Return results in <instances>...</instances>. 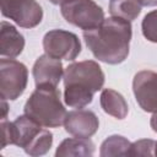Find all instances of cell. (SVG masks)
Wrapping results in <instances>:
<instances>
[{"instance_id":"obj_19","label":"cell","mask_w":157,"mask_h":157,"mask_svg":"<svg viewBox=\"0 0 157 157\" xmlns=\"http://www.w3.org/2000/svg\"><path fill=\"white\" fill-rule=\"evenodd\" d=\"M1 134H2L1 148H5L7 145H13V142H12V121H7V119L1 120Z\"/></svg>"},{"instance_id":"obj_4","label":"cell","mask_w":157,"mask_h":157,"mask_svg":"<svg viewBox=\"0 0 157 157\" xmlns=\"http://www.w3.org/2000/svg\"><path fill=\"white\" fill-rule=\"evenodd\" d=\"M12 142L29 156H43L53 145V134L23 114L12 121Z\"/></svg>"},{"instance_id":"obj_7","label":"cell","mask_w":157,"mask_h":157,"mask_svg":"<svg viewBox=\"0 0 157 157\" xmlns=\"http://www.w3.org/2000/svg\"><path fill=\"white\" fill-rule=\"evenodd\" d=\"M44 53L55 59L74 61L81 53L78 37L65 29H52L43 37Z\"/></svg>"},{"instance_id":"obj_11","label":"cell","mask_w":157,"mask_h":157,"mask_svg":"<svg viewBox=\"0 0 157 157\" xmlns=\"http://www.w3.org/2000/svg\"><path fill=\"white\" fill-rule=\"evenodd\" d=\"M64 128L67 134L75 137H91L97 132L99 120L92 110L75 109L66 114Z\"/></svg>"},{"instance_id":"obj_22","label":"cell","mask_w":157,"mask_h":157,"mask_svg":"<svg viewBox=\"0 0 157 157\" xmlns=\"http://www.w3.org/2000/svg\"><path fill=\"white\" fill-rule=\"evenodd\" d=\"M142 6H156L157 5V0H140Z\"/></svg>"},{"instance_id":"obj_2","label":"cell","mask_w":157,"mask_h":157,"mask_svg":"<svg viewBox=\"0 0 157 157\" xmlns=\"http://www.w3.org/2000/svg\"><path fill=\"white\" fill-rule=\"evenodd\" d=\"M64 101L65 104L81 109L93 101L96 92L104 85V72L94 60L71 63L64 70Z\"/></svg>"},{"instance_id":"obj_15","label":"cell","mask_w":157,"mask_h":157,"mask_svg":"<svg viewBox=\"0 0 157 157\" xmlns=\"http://www.w3.org/2000/svg\"><path fill=\"white\" fill-rule=\"evenodd\" d=\"M142 4L140 0H110L109 12L112 16L124 18L129 22L137 18L141 13Z\"/></svg>"},{"instance_id":"obj_9","label":"cell","mask_w":157,"mask_h":157,"mask_svg":"<svg viewBox=\"0 0 157 157\" xmlns=\"http://www.w3.org/2000/svg\"><path fill=\"white\" fill-rule=\"evenodd\" d=\"M132 92L140 108L147 113H157V72L141 70L132 78Z\"/></svg>"},{"instance_id":"obj_5","label":"cell","mask_w":157,"mask_h":157,"mask_svg":"<svg viewBox=\"0 0 157 157\" xmlns=\"http://www.w3.org/2000/svg\"><path fill=\"white\" fill-rule=\"evenodd\" d=\"M60 12L67 23L83 31L98 27L105 18L103 9L93 0H65Z\"/></svg>"},{"instance_id":"obj_14","label":"cell","mask_w":157,"mask_h":157,"mask_svg":"<svg viewBox=\"0 0 157 157\" xmlns=\"http://www.w3.org/2000/svg\"><path fill=\"white\" fill-rule=\"evenodd\" d=\"M96 146L90 137H69L61 141L55 151L56 157L74 156V157H90L94 153Z\"/></svg>"},{"instance_id":"obj_1","label":"cell","mask_w":157,"mask_h":157,"mask_svg":"<svg viewBox=\"0 0 157 157\" xmlns=\"http://www.w3.org/2000/svg\"><path fill=\"white\" fill-rule=\"evenodd\" d=\"M131 37V22L115 16L104 18L93 29L83 31L85 43L93 56L109 65H118L128 58Z\"/></svg>"},{"instance_id":"obj_8","label":"cell","mask_w":157,"mask_h":157,"mask_svg":"<svg viewBox=\"0 0 157 157\" xmlns=\"http://www.w3.org/2000/svg\"><path fill=\"white\" fill-rule=\"evenodd\" d=\"M1 13L23 28H34L43 20L42 6L36 0H0Z\"/></svg>"},{"instance_id":"obj_23","label":"cell","mask_w":157,"mask_h":157,"mask_svg":"<svg viewBox=\"0 0 157 157\" xmlns=\"http://www.w3.org/2000/svg\"><path fill=\"white\" fill-rule=\"evenodd\" d=\"M52 4H54V5H60L61 2H64L65 0H49Z\"/></svg>"},{"instance_id":"obj_13","label":"cell","mask_w":157,"mask_h":157,"mask_svg":"<svg viewBox=\"0 0 157 157\" xmlns=\"http://www.w3.org/2000/svg\"><path fill=\"white\" fill-rule=\"evenodd\" d=\"M99 102H101L102 109L107 114L114 117L115 119L121 120V119L126 118V115L129 113L128 102L125 101L124 96L115 90H112V88L102 90Z\"/></svg>"},{"instance_id":"obj_12","label":"cell","mask_w":157,"mask_h":157,"mask_svg":"<svg viewBox=\"0 0 157 157\" xmlns=\"http://www.w3.org/2000/svg\"><path fill=\"white\" fill-rule=\"evenodd\" d=\"M25 48V37L17 31V28L2 21L0 25V55L2 58H16Z\"/></svg>"},{"instance_id":"obj_16","label":"cell","mask_w":157,"mask_h":157,"mask_svg":"<svg viewBox=\"0 0 157 157\" xmlns=\"http://www.w3.org/2000/svg\"><path fill=\"white\" fill-rule=\"evenodd\" d=\"M131 142L121 135H110L101 145L99 155L102 157L129 156Z\"/></svg>"},{"instance_id":"obj_10","label":"cell","mask_w":157,"mask_h":157,"mask_svg":"<svg viewBox=\"0 0 157 157\" xmlns=\"http://www.w3.org/2000/svg\"><path fill=\"white\" fill-rule=\"evenodd\" d=\"M32 75L36 87H58L64 76V67L59 59L44 54L34 61Z\"/></svg>"},{"instance_id":"obj_20","label":"cell","mask_w":157,"mask_h":157,"mask_svg":"<svg viewBox=\"0 0 157 157\" xmlns=\"http://www.w3.org/2000/svg\"><path fill=\"white\" fill-rule=\"evenodd\" d=\"M7 113H9V104L6 99H1V120L7 119Z\"/></svg>"},{"instance_id":"obj_24","label":"cell","mask_w":157,"mask_h":157,"mask_svg":"<svg viewBox=\"0 0 157 157\" xmlns=\"http://www.w3.org/2000/svg\"><path fill=\"white\" fill-rule=\"evenodd\" d=\"M155 156H157V142H156V147H155Z\"/></svg>"},{"instance_id":"obj_17","label":"cell","mask_w":157,"mask_h":157,"mask_svg":"<svg viewBox=\"0 0 157 157\" xmlns=\"http://www.w3.org/2000/svg\"><path fill=\"white\" fill-rule=\"evenodd\" d=\"M141 29L144 37L152 43H157V10H152L145 15Z\"/></svg>"},{"instance_id":"obj_3","label":"cell","mask_w":157,"mask_h":157,"mask_svg":"<svg viewBox=\"0 0 157 157\" xmlns=\"http://www.w3.org/2000/svg\"><path fill=\"white\" fill-rule=\"evenodd\" d=\"M23 113L44 128L64 125L67 114L56 87H36L23 107Z\"/></svg>"},{"instance_id":"obj_6","label":"cell","mask_w":157,"mask_h":157,"mask_svg":"<svg viewBox=\"0 0 157 157\" xmlns=\"http://www.w3.org/2000/svg\"><path fill=\"white\" fill-rule=\"evenodd\" d=\"M28 82L27 66L15 59L0 60V96L1 99L16 101L23 94Z\"/></svg>"},{"instance_id":"obj_21","label":"cell","mask_w":157,"mask_h":157,"mask_svg":"<svg viewBox=\"0 0 157 157\" xmlns=\"http://www.w3.org/2000/svg\"><path fill=\"white\" fill-rule=\"evenodd\" d=\"M150 125L152 128V130L155 132H157V113H153L152 117H151V120H150Z\"/></svg>"},{"instance_id":"obj_18","label":"cell","mask_w":157,"mask_h":157,"mask_svg":"<svg viewBox=\"0 0 157 157\" xmlns=\"http://www.w3.org/2000/svg\"><path fill=\"white\" fill-rule=\"evenodd\" d=\"M156 141L152 139H142L131 144L129 156H155Z\"/></svg>"}]
</instances>
